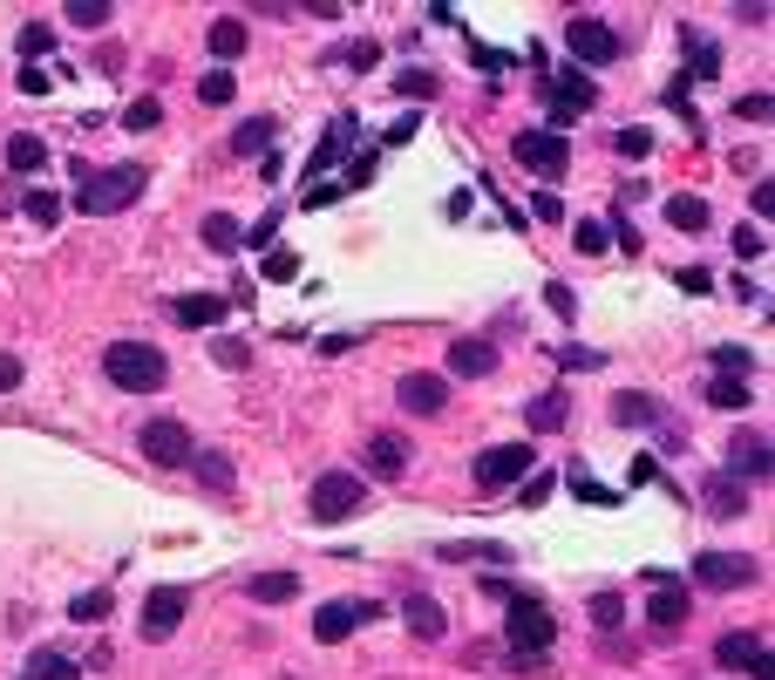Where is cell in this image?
I'll return each instance as SVG.
<instances>
[{"label": "cell", "instance_id": "5b68a950", "mask_svg": "<svg viewBox=\"0 0 775 680\" xmlns=\"http://www.w3.org/2000/svg\"><path fill=\"white\" fill-rule=\"evenodd\" d=\"M137 450L157 463V469H191V456H197V443H191V429L177 422V415H150L143 429H137Z\"/></svg>", "mask_w": 775, "mask_h": 680}, {"label": "cell", "instance_id": "4fadbf2b", "mask_svg": "<svg viewBox=\"0 0 775 680\" xmlns=\"http://www.w3.org/2000/svg\"><path fill=\"white\" fill-rule=\"evenodd\" d=\"M184 606H191V598H184L177 585H157V592L143 598V639H171V633L184 626Z\"/></svg>", "mask_w": 775, "mask_h": 680}, {"label": "cell", "instance_id": "c3c4849f", "mask_svg": "<svg viewBox=\"0 0 775 680\" xmlns=\"http://www.w3.org/2000/svg\"><path fill=\"white\" fill-rule=\"evenodd\" d=\"M545 300H551V313H558V320H571V313H579V300H571V287H564V279H551V287H545Z\"/></svg>", "mask_w": 775, "mask_h": 680}, {"label": "cell", "instance_id": "6f0895ef", "mask_svg": "<svg viewBox=\"0 0 775 680\" xmlns=\"http://www.w3.org/2000/svg\"><path fill=\"white\" fill-rule=\"evenodd\" d=\"M286 680H293V673H286Z\"/></svg>", "mask_w": 775, "mask_h": 680}, {"label": "cell", "instance_id": "44dd1931", "mask_svg": "<svg viewBox=\"0 0 775 680\" xmlns=\"http://www.w3.org/2000/svg\"><path fill=\"white\" fill-rule=\"evenodd\" d=\"M449 368H456V375H489V368H497V347H489V341H456V347H449Z\"/></svg>", "mask_w": 775, "mask_h": 680}, {"label": "cell", "instance_id": "74e56055", "mask_svg": "<svg viewBox=\"0 0 775 680\" xmlns=\"http://www.w3.org/2000/svg\"><path fill=\"white\" fill-rule=\"evenodd\" d=\"M564 484H571V490H579V497H585V504H612V490H605V484H599V476H592V469H585V463H571V469H564Z\"/></svg>", "mask_w": 775, "mask_h": 680}, {"label": "cell", "instance_id": "9c48e42d", "mask_svg": "<svg viewBox=\"0 0 775 680\" xmlns=\"http://www.w3.org/2000/svg\"><path fill=\"white\" fill-rule=\"evenodd\" d=\"M381 606L375 598H326V606H313V639H326V647H341V639L354 633V626H367Z\"/></svg>", "mask_w": 775, "mask_h": 680}, {"label": "cell", "instance_id": "484cf974", "mask_svg": "<svg viewBox=\"0 0 775 680\" xmlns=\"http://www.w3.org/2000/svg\"><path fill=\"white\" fill-rule=\"evenodd\" d=\"M232 150H238V156H259V150H272V116H245V123L232 130Z\"/></svg>", "mask_w": 775, "mask_h": 680}, {"label": "cell", "instance_id": "30bf717a", "mask_svg": "<svg viewBox=\"0 0 775 680\" xmlns=\"http://www.w3.org/2000/svg\"><path fill=\"white\" fill-rule=\"evenodd\" d=\"M564 48L579 55L585 68H605V62H620V34H612L599 14H579V21L564 28Z\"/></svg>", "mask_w": 775, "mask_h": 680}, {"label": "cell", "instance_id": "8fae6325", "mask_svg": "<svg viewBox=\"0 0 775 680\" xmlns=\"http://www.w3.org/2000/svg\"><path fill=\"white\" fill-rule=\"evenodd\" d=\"M714 660L734 667V673L749 667L755 680H768V639H762V633H721V639H714Z\"/></svg>", "mask_w": 775, "mask_h": 680}, {"label": "cell", "instance_id": "f5cc1de1", "mask_svg": "<svg viewBox=\"0 0 775 680\" xmlns=\"http://www.w3.org/2000/svg\"><path fill=\"white\" fill-rule=\"evenodd\" d=\"M218 361L225 368H245V361H252V347H245V341H218Z\"/></svg>", "mask_w": 775, "mask_h": 680}, {"label": "cell", "instance_id": "4dcf8cb0", "mask_svg": "<svg viewBox=\"0 0 775 680\" xmlns=\"http://www.w3.org/2000/svg\"><path fill=\"white\" fill-rule=\"evenodd\" d=\"M571 246H579L585 259H599V252H612V231L599 218H579V225H571Z\"/></svg>", "mask_w": 775, "mask_h": 680}, {"label": "cell", "instance_id": "b9f144b4", "mask_svg": "<svg viewBox=\"0 0 775 680\" xmlns=\"http://www.w3.org/2000/svg\"><path fill=\"white\" fill-rule=\"evenodd\" d=\"M21 212H28L34 225H55V218H62V205H55L49 191H28V197H21Z\"/></svg>", "mask_w": 775, "mask_h": 680}, {"label": "cell", "instance_id": "e575fe53", "mask_svg": "<svg viewBox=\"0 0 775 680\" xmlns=\"http://www.w3.org/2000/svg\"><path fill=\"white\" fill-rule=\"evenodd\" d=\"M395 89H401L408 102H429V96H435V68H401Z\"/></svg>", "mask_w": 775, "mask_h": 680}, {"label": "cell", "instance_id": "52a82bcc", "mask_svg": "<svg viewBox=\"0 0 775 680\" xmlns=\"http://www.w3.org/2000/svg\"><path fill=\"white\" fill-rule=\"evenodd\" d=\"M510 156L524 171H538V177H564V164H571V137H558V130H524L517 143H510Z\"/></svg>", "mask_w": 775, "mask_h": 680}, {"label": "cell", "instance_id": "277c9868", "mask_svg": "<svg viewBox=\"0 0 775 680\" xmlns=\"http://www.w3.org/2000/svg\"><path fill=\"white\" fill-rule=\"evenodd\" d=\"M360 497H367V476H354V469H326V476H313L306 510H313V525H334V517H354V510H360Z\"/></svg>", "mask_w": 775, "mask_h": 680}, {"label": "cell", "instance_id": "e0dca14e", "mask_svg": "<svg viewBox=\"0 0 775 680\" xmlns=\"http://www.w3.org/2000/svg\"><path fill=\"white\" fill-rule=\"evenodd\" d=\"M171 320H177V327H218V320H225V300H218V293H177V300H171Z\"/></svg>", "mask_w": 775, "mask_h": 680}, {"label": "cell", "instance_id": "7402d4cb", "mask_svg": "<svg viewBox=\"0 0 775 680\" xmlns=\"http://www.w3.org/2000/svg\"><path fill=\"white\" fill-rule=\"evenodd\" d=\"M564 409H571V402H564V388H545V395H538V402H530V409H524V422H530V429H538V435H551V429H564Z\"/></svg>", "mask_w": 775, "mask_h": 680}, {"label": "cell", "instance_id": "7bdbcfd3", "mask_svg": "<svg viewBox=\"0 0 775 680\" xmlns=\"http://www.w3.org/2000/svg\"><path fill=\"white\" fill-rule=\"evenodd\" d=\"M68 613H75V619H109V592H75Z\"/></svg>", "mask_w": 775, "mask_h": 680}, {"label": "cell", "instance_id": "7a4b0ae2", "mask_svg": "<svg viewBox=\"0 0 775 680\" xmlns=\"http://www.w3.org/2000/svg\"><path fill=\"white\" fill-rule=\"evenodd\" d=\"M103 368H109L116 388H130V395H150V388L171 381V361H163L150 341H116V347L103 354Z\"/></svg>", "mask_w": 775, "mask_h": 680}, {"label": "cell", "instance_id": "9a60e30c", "mask_svg": "<svg viewBox=\"0 0 775 680\" xmlns=\"http://www.w3.org/2000/svg\"><path fill=\"white\" fill-rule=\"evenodd\" d=\"M367 476H381V484H401L408 476V443L401 435H367Z\"/></svg>", "mask_w": 775, "mask_h": 680}, {"label": "cell", "instance_id": "83f0119b", "mask_svg": "<svg viewBox=\"0 0 775 680\" xmlns=\"http://www.w3.org/2000/svg\"><path fill=\"white\" fill-rule=\"evenodd\" d=\"M28 680H82V667H75L68 654H55V647H41V654L28 660Z\"/></svg>", "mask_w": 775, "mask_h": 680}, {"label": "cell", "instance_id": "f1b7e54d", "mask_svg": "<svg viewBox=\"0 0 775 680\" xmlns=\"http://www.w3.org/2000/svg\"><path fill=\"white\" fill-rule=\"evenodd\" d=\"M667 225L674 231H708V205L701 197H667Z\"/></svg>", "mask_w": 775, "mask_h": 680}, {"label": "cell", "instance_id": "8d00e7d4", "mask_svg": "<svg viewBox=\"0 0 775 680\" xmlns=\"http://www.w3.org/2000/svg\"><path fill=\"white\" fill-rule=\"evenodd\" d=\"M341 197H347V191H341L334 177H306V191H300V205H306V212H326V205H341Z\"/></svg>", "mask_w": 775, "mask_h": 680}, {"label": "cell", "instance_id": "60d3db41", "mask_svg": "<svg viewBox=\"0 0 775 680\" xmlns=\"http://www.w3.org/2000/svg\"><path fill=\"white\" fill-rule=\"evenodd\" d=\"M68 21L75 28H103L109 21V0H68Z\"/></svg>", "mask_w": 775, "mask_h": 680}, {"label": "cell", "instance_id": "ba28073f", "mask_svg": "<svg viewBox=\"0 0 775 680\" xmlns=\"http://www.w3.org/2000/svg\"><path fill=\"white\" fill-rule=\"evenodd\" d=\"M530 443H497V450H483L470 469H476V490H504V484H524L530 476Z\"/></svg>", "mask_w": 775, "mask_h": 680}, {"label": "cell", "instance_id": "9f6ffc18", "mask_svg": "<svg viewBox=\"0 0 775 680\" xmlns=\"http://www.w3.org/2000/svg\"><path fill=\"white\" fill-rule=\"evenodd\" d=\"M551 497V476H524V504H545Z\"/></svg>", "mask_w": 775, "mask_h": 680}, {"label": "cell", "instance_id": "4316f807", "mask_svg": "<svg viewBox=\"0 0 775 680\" xmlns=\"http://www.w3.org/2000/svg\"><path fill=\"white\" fill-rule=\"evenodd\" d=\"M204 246H212V252H238L245 246V225L232 212H212V218H204Z\"/></svg>", "mask_w": 775, "mask_h": 680}, {"label": "cell", "instance_id": "d6a6232c", "mask_svg": "<svg viewBox=\"0 0 775 680\" xmlns=\"http://www.w3.org/2000/svg\"><path fill=\"white\" fill-rule=\"evenodd\" d=\"M708 510H714V517H742V510H749V497L734 490L728 476H714V484H708Z\"/></svg>", "mask_w": 775, "mask_h": 680}, {"label": "cell", "instance_id": "7c38bea8", "mask_svg": "<svg viewBox=\"0 0 775 680\" xmlns=\"http://www.w3.org/2000/svg\"><path fill=\"white\" fill-rule=\"evenodd\" d=\"M579 109H592V83H585L579 68H558L551 75V130L579 123Z\"/></svg>", "mask_w": 775, "mask_h": 680}, {"label": "cell", "instance_id": "d4e9b609", "mask_svg": "<svg viewBox=\"0 0 775 680\" xmlns=\"http://www.w3.org/2000/svg\"><path fill=\"white\" fill-rule=\"evenodd\" d=\"M612 422L620 429H646V422H660V402H653V395H620V402H612Z\"/></svg>", "mask_w": 775, "mask_h": 680}, {"label": "cell", "instance_id": "f907efd6", "mask_svg": "<svg viewBox=\"0 0 775 680\" xmlns=\"http://www.w3.org/2000/svg\"><path fill=\"white\" fill-rule=\"evenodd\" d=\"M266 279H300V252H272L266 259Z\"/></svg>", "mask_w": 775, "mask_h": 680}, {"label": "cell", "instance_id": "ac0fdd59", "mask_svg": "<svg viewBox=\"0 0 775 680\" xmlns=\"http://www.w3.org/2000/svg\"><path fill=\"white\" fill-rule=\"evenodd\" d=\"M8 171H21V177L49 171V143H41L34 130H14V137H8Z\"/></svg>", "mask_w": 775, "mask_h": 680}, {"label": "cell", "instance_id": "3957f363", "mask_svg": "<svg viewBox=\"0 0 775 680\" xmlns=\"http://www.w3.org/2000/svg\"><path fill=\"white\" fill-rule=\"evenodd\" d=\"M504 606H510V619H504V633H510V654H551L558 619H551V606H545V598L517 592V598H504Z\"/></svg>", "mask_w": 775, "mask_h": 680}, {"label": "cell", "instance_id": "d6986e66", "mask_svg": "<svg viewBox=\"0 0 775 680\" xmlns=\"http://www.w3.org/2000/svg\"><path fill=\"white\" fill-rule=\"evenodd\" d=\"M401 619H408V633H416V639H442L449 633V619H442V606H435V598H401Z\"/></svg>", "mask_w": 775, "mask_h": 680}, {"label": "cell", "instance_id": "f6af8a7d", "mask_svg": "<svg viewBox=\"0 0 775 680\" xmlns=\"http://www.w3.org/2000/svg\"><path fill=\"white\" fill-rule=\"evenodd\" d=\"M592 619H599L605 633H612V626H620V619H626V606H620V592H599V598H592Z\"/></svg>", "mask_w": 775, "mask_h": 680}, {"label": "cell", "instance_id": "bcb514c9", "mask_svg": "<svg viewBox=\"0 0 775 680\" xmlns=\"http://www.w3.org/2000/svg\"><path fill=\"white\" fill-rule=\"evenodd\" d=\"M734 252H742V259H762V252H768V231H762V225H742V231H734Z\"/></svg>", "mask_w": 775, "mask_h": 680}, {"label": "cell", "instance_id": "836d02e7", "mask_svg": "<svg viewBox=\"0 0 775 680\" xmlns=\"http://www.w3.org/2000/svg\"><path fill=\"white\" fill-rule=\"evenodd\" d=\"M708 402H714V409H728V415H734V409H749V381L714 375V381H708Z\"/></svg>", "mask_w": 775, "mask_h": 680}, {"label": "cell", "instance_id": "f35d334b", "mask_svg": "<svg viewBox=\"0 0 775 680\" xmlns=\"http://www.w3.org/2000/svg\"><path fill=\"white\" fill-rule=\"evenodd\" d=\"M197 96H204V102H232V96H238V75H232V68H212V75L197 83Z\"/></svg>", "mask_w": 775, "mask_h": 680}, {"label": "cell", "instance_id": "6da1fadb", "mask_svg": "<svg viewBox=\"0 0 775 680\" xmlns=\"http://www.w3.org/2000/svg\"><path fill=\"white\" fill-rule=\"evenodd\" d=\"M143 191H150V171H143V164H109V171H82L75 212H89V218H109V212H130Z\"/></svg>", "mask_w": 775, "mask_h": 680}, {"label": "cell", "instance_id": "8992f818", "mask_svg": "<svg viewBox=\"0 0 775 680\" xmlns=\"http://www.w3.org/2000/svg\"><path fill=\"white\" fill-rule=\"evenodd\" d=\"M755 579H762V565L749 551H701L693 558V585H708V592H742Z\"/></svg>", "mask_w": 775, "mask_h": 680}, {"label": "cell", "instance_id": "ab89813d", "mask_svg": "<svg viewBox=\"0 0 775 680\" xmlns=\"http://www.w3.org/2000/svg\"><path fill=\"white\" fill-rule=\"evenodd\" d=\"M122 123H130V130H157V123H163V102H157V96L130 102V109H122Z\"/></svg>", "mask_w": 775, "mask_h": 680}, {"label": "cell", "instance_id": "f546056e", "mask_svg": "<svg viewBox=\"0 0 775 680\" xmlns=\"http://www.w3.org/2000/svg\"><path fill=\"white\" fill-rule=\"evenodd\" d=\"M347 143H354V116H334V137H326V143H320V150H313V164H306V177H313V171H320V164H334V156H341V150H347Z\"/></svg>", "mask_w": 775, "mask_h": 680}, {"label": "cell", "instance_id": "816d5d0a", "mask_svg": "<svg viewBox=\"0 0 775 680\" xmlns=\"http://www.w3.org/2000/svg\"><path fill=\"white\" fill-rule=\"evenodd\" d=\"M21 375H28V368H21V354H0V395L21 388Z\"/></svg>", "mask_w": 775, "mask_h": 680}, {"label": "cell", "instance_id": "ffe728a7", "mask_svg": "<svg viewBox=\"0 0 775 680\" xmlns=\"http://www.w3.org/2000/svg\"><path fill=\"white\" fill-rule=\"evenodd\" d=\"M245 592H252L259 606H286V598H300V572H252Z\"/></svg>", "mask_w": 775, "mask_h": 680}, {"label": "cell", "instance_id": "d590c367", "mask_svg": "<svg viewBox=\"0 0 775 680\" xmlns=\"http://www.w3.org/2000/svg\"><path fill=\"white\" fill-rule=\"evenodd\" d=\"M714 368H721L728 381H749V375H755V354H749V347H714Z\"/></svg>", "mask_w": 775, "mask_h": 680}, {"label": "cell", "instance_id": "5bb4252c", "mask_svg": "<svg viewBox=\"0 0 775 680\" xmlns=\"http://www.w3.org/2000/svg\"><path fill=\"white\" fill-rule=\"evenodd\" d=\"M395 402H401L408 415H442V409H449V381H442V375H401V381H395Z\"/></svg>", "mask_w": 775, "mask_h": 680}, {"label": "cell", "instance_id": "cb8c5ba5", "mask_svg": "<svg viewBox=\"0 0 775 680\" xmlns=\"http://www.w3.org/2000/svg\"><path fill=\"white\" fill-rule=\"evenodd\" d=\"M680 619H687V592H680V585H653L646 626H680Z\"/></svg>", "mask_w": 775, "mask_h": 680}, {"label": "cell", "instance_id": "603a6c76", "mask_svg": "<svg viewBox=\"0 0 775 680\" xmlns=\"http://www.w3.org/2000/svg\"><path fill=\"white\" fill-rule=\"evenodd\" d=\"M245 42H252V34H245V21H238V14H218V21H212V55H218V62H238V55H245Z\"/></svg>", "mask_w": 775, "mask_h": 680}, {"label": "cell", "instance_id": "7dc6e473", "mask_svg": "<svg viewBox=\"0 0 775 680\" xmlns=\"http://www.w3.org/2000/svg\"><path fill=\"white\" fill-rule=\"evenodd\" d=\"M612 150H620V156H646V150H653V130H639V123H633V130L612 137Z\"/></svg>", "mask_w": 775, "mask_h": 680}, {"label": "cell", "instance_id": "1f68e13d", "mask_svg": "<svg viewBox=\"0 0 775 680\" xmlns=\"http://www.w3.org/2000/svg\"><path fill=\"white\" fill-rule=\"evenodd\" d=\"M191 469H197L212 490H232V456H225V450H204V456H191Z\"/></svg>", "mask_w": 775, "mask_h": 680}, {"label": "cell", "instance_id": "db71d44e", "mask_svg": "<svg viewBox=\"0 0 775 680\" xmlns=\"http://www.w3.org/2000/svg\"><path fill=\"white\" fill-rule=\"evenodd\" d=\"M734 116H742V123H762V116H768V96H742V102H734Z\"/></svg>", "mask_w": 775, "mask_h": 680}, {"label": "cell", "instance_id": "ee69618b", "mask_svg": "<svg viewBox=\"0 0 775 680\" xmlns=\"http://www.w3.org/2000/svg\"><path fill=\"white\" fill-rule=\"evenodd\" d=\"M558 361H564L571 375H592V368H605V354H599V347H564Z\"/></svg>", "mask_w": 775, "mask_h": 680}, {"label": "cell", "instance_id": "11a10c76", "mask_svg": "<svg viewBox=\"0 0 775 680\" xmlns=\"http://www.w3.org/2000/svg\"><path fill=\"white\" fill-rule=\"evenodd\" d=\"M680 287H687V293H708V287H714V279H708L701 266H680Z\"/></svg>", "mask_w": 775, "mask_h": 680}, {"label": "cell", "instance_id": "681fc988", "mask_svg": "<svg viewBox=\"0 0 775 680\" xmlns=\"http://www.w3.org/2000/svg\"><path fill=\"white\" fill-rule=\"evenodd\" d=\"M49 48H55V34L41 28V21H34V28H21V55H49Z\"/></svg>", "mask_w": 775, "mask_h": 680}, {"label": "cell", "instance_id": "2e32d148", "mask_svg": "<svg viewBox=\"0 0 775 680\" xmlns=\"http://www.w3.org/2000/svg\"><path fill=\"white\" fill-rule=\"evenodd\" d=\"M728 469H734V476H755V484H762V476H768V435H762V429H742V435L728 443Z\"/></svg>", "mask_w": 775, "mask_h": 680}]
</instances>
